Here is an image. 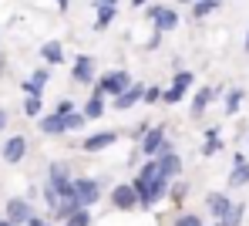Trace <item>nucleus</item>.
I'll return each mask as SVG.
<instances>
[{
  "label": "nucleus",
  "instance_id": "f257e3e1",
  "mask_svg": "<svg viewBox=\"0 0 249 226\" xmlns=\"http://www.w3.org/2000/svg\"><path fill=\"white\" fill-rule=\"evenodd\" d=\"M131 186H135V192H138L142 209H155V206L168 196V189H172V182L162 179V172H159V162H155V159H148V162L138 169V176L131 179Z\"/></svg>",
  "mask_w": 249,
  "mask_h": 226
},
{
  "label": "nucleus",
  "instance_id": "f03ea898",
  "mask_svg": "<svg viewBox=\"0 0 249 226\" xmlns=\"http://www.w3.org/2000/svg\"><path fill=\"white\" fill-rule=\"evenodd\" d=\"M131 85H135V81L128 78V71H124V68H115V71H108L105 78H98V81H94V88L101 91L105 98H108V94H111V98H118V94L128 91Z\"/></svg>",
  "mask_w": 249,
  "mask_h": 226
},
{
  "label": "nucleus",
  "instance_id": "7ed1b4c3",
  "mask_svg": "<svg viewBox=\"0 0 249 226\" xmlns=\"http://www.w3.org/2000/svg\"><path fill=\"white\" fill-rule=\"evenodd\" d=\"M47 186H54L61 199L74 196V179H71V172H68L64 162H51V166H47Z\"/></svg>",
  "mask_w": 249,
  "mask_h": 226
},
{
  "label": "nucleus",
  "instance_id": "20e7f679",
  "mask_svg": "<svg viewBox=\"0 0 249 226\" xmlns=\"http://www.w3.org/2000/svg\"><path fill=\"white\" fill-rule=\"evenodd\" d=\"M159 172H162V179H168V182H175L178 176H182V159H178V152L172 149V142H165L162 145V152H159Z\"/></svg>",
  "mask_w": 249,
  "mask_h": 226
},
{
  "label": "nucleus",
  "instance_id": "39448f33",
  "mask_svg": "<svg viewBox=\"0 0 249 226\" xmlns=\"http://www.w3.org/2000/svg\"><path fill=\"white\" fill-rule=\"evenodd\" d=\"M74 196L81 199L84 209H91L94 203H101V182L91 179V176H78L74 179Z\"/></svg>",
  "mask_w": 249,
  "mask_h": 226
},
{
  "label": "nucleus",
  "instance_id": "423d86ee",
  "mask_svg": "<svg viewBox=\"0 0 249 226\" xmlns=\"http://www.w3.org/2000/svg\"><path fill=\"white\" fill-rule=\"evenodd\" d=\"M111 206H115V209H122V213L142 206V203H138V192H135V186H131V182H122V186H115V189H111Z\"/></svg>",
  "mask_w": 249,
  "mask_h": 226
},
{
  "label": "nucleus",
  "instance_id": "0eeeda50",
  "mask_svg": "<svg viewBox=\"0 0 249 226\" xmlns=\"http://www.w3.org/2000/svg\"><path fill=\"white\" fill-rule=\"evenodd\" d=\"M165 129L162 125H155V129H148L145 138L138 142V149H142V155H148V159H159V152H162V145H165Z\"/></svg>",
  "mask_w": 249,
  "mask_h": 226
},
{
  "label": "nucleus",
  "instance_id": "6e6552de",
  "mask_svg": "<svg viewBox=\"0 0 249 226\" xmlns=\"http://www.w3.org/2000/svg\"><path fill=\"white\" fill-rule=\"evenodd\" d=\"M148 17H152L155 31H162V34H168V31H175V27H178V14H175V10H168V7H148Z\"/></svg>",
  "mask_w": 249,
  "mask_h": 226
},
{
  "label": "nucleus",
  "instance_id": "1a4fd4ad",
  "mask_svg": "<svg viewBox=\"0 0 249 226\" xmlns=\"http://www.w3.org/2000/svg\"><path fill=\"white\" fill-rule=\"evenodd\" d=\"M7 220L14 226H27L34 220V209H31V203L27 199H10L7 203Z\"/></svg>",
  "mask_w": 249,
  "mask_h": 226
},
{
  "label": "nucleus",
  "instance_id": "9d476101",
  "mask_svg": "<svg viewBox=\"0 0 249 226\" xmlns=\"http://www.w3.org/2000/svg\"><path fill=\"white\" fill-rule=\"evenodd\" d=\"M71 78H74L78 85H91V81H94V57H91V54H78V57H74Z\"/></svg>",
  "mask_w": 249,
  "mask_h": 226
},
{
  "label": "nucleus",
  "instance_id": "9b49d317",
  "mask_svg": "<svg viewBox=\"0 0 249 226\" xmlns=\"http://www.w3.org/2000/svg\"><path fill=\"white\" fill-rule=\"evenodd\" d=\"M232 206H236V203H232L226 192H209L206 196V209L215 216V220H226V216L232 213Z\"/></svg>",
  "mask_w": 249,
  "mask_h": 226
},
{
  "label": "nucleus",
  "instance_id": "f8f14e48",
  "mask_svg": "<svg viewBox=\"0 0 249 226\" xmlns=\"http://www.w3.org/2000/svg\"><path fill=\"white\" fill-rule=\"evenodd\" d=\"M118 142V132L111 129V132H94V135H88L81 142V149L84 152H105V149H111Z\"/></svg>",
  "mask_w": 249,
  "mask_h": 226
},
{
  "label": "nucleus",
  "instance_id": "ddd939ff",
  "mask_svg": "<svg viewBox=\"0 0 249 226\" xmlns=\"http://www.w3.org/2000/svg\"><path fill=\"white\" fill-rule=\"evenodd\" d=\"M0 155H3V162H10V166H14V162H20V159L27 155V138H24V135L7 138V142H3V152H0Z\"/></svg>",
  "mask_w": 249,
  "mask_h": 226
},
{
  "label": "nucleus",
  "instance_id": "4468645a",
  "mask_svg": "<svg viewBox=\"0 0 249 226\" xmlns=\"http://www.w3.org/2000/svg\"><path fill=\"white\" fill-rule=\"evenodd\" d=\"M249 182V159L243 152H236L232 155V172H229V186L232 189H239V186H246Z\"/></svg>",
  "mask_w": 249,
  "mask_h": 226
},
{
  "label": "nucleus",
  "instance_id": "2eb2a0df",
  "mask_svg": "<svg viewBox=\"0 0 249 226\" xmlns=\"http://www.w3.org/2000/svg\"><path fill=\"white\" fill-rule=\"evenodd\" d=\"M37 129H41L44 135H64V132H68V115L51 112V115H44L41 122H37Z\"/></svg>",
  "mask_w": 249,
  "mask_h": 226
},
{
  "label": "nucleus",
  "instance_id": "dca6fc26",
  "mask_svg": "<svg viewBox=\"0 0 249 226\" xmlns=\"http://www.w3.org/2000/svg\"><path fill=\"white\" fill-rule=\"evenodd\" d=\"M138 101H145V85H131L128 91H122V94L115 98V108H118V112H128V108H135Z\"/></svg>",
  "mask_w": 249,
  "mask_h": 226
},
{
  "label": "nucleus",
  "instance_id": "f3484780",
  "mask_svg": "<svg viewBox=\"0 0 249 226\" xmlns=\"http://www.w3.org/2000/svg\"><path fill=\"white\" fill-rule=\"evenodd\" d=\"M81 112H84V118H88V122H98V118L105 115V94L94 88L91 94H88V101H84V108H81Z\"/></svg>",
  "mask_w": 249,
  "mask_h": 226
},
{
  "label": "nucleus",
  "instance_id": "a211bd4d",
  "mask_svg": "<svg viewBox=\"0 0 249 226\" xmlns=\"http://www.w3.org/2000/svg\"><path fill=\"white\" fill-rule=\"evenodd\" d=\"M47 78H51V71H47V68H37V71H34V75L24 81V91L41 98V94H44V85H47Z\"/></svg>",
  "mask_w": 249,
  "mask_h": 226
},
{
  "label": "nucleus",
  "instance_id": "6ab92c4d",
  "mask_svg": "<svg viewBox=\"0 0 249 226\" xmlns=\"http://www.w3.org/2000/svg\"><path fill=\"white\" fill-rule=\"evenodd\" d=\"M215 98H219V91H215V88H199V91H196V98H192V115H202Z\"/></svg>",
  "mask_w": 249,
  "mask_h": 226
},
{
  "label": "nucleus",
  "instance_id": "aec40b11",
  "mask_svg": "<svg viewBox=\"0 0 249 226\" xmlns=\"http://www.w3.org/2000/svg\"><path fill=\"white\" fill-rule=\"evenodd\" d=\"M41 57L47 61V64H61V61H64V47L57 44V41H44L41 44Z\"/></svg>",
  "mask_w": 249,
  "mask_h": 226
},
{
  "label": "nucleus",
  "instance_id": "412c9836",
  "mask_svg": "<svg viewBox=\"0 0 249 226\" xmlns=\"http://www.w3.org/2000/svg\"><path fill=\"white\" fill-rule=\"evenodd\" d=\"M118 17V7H98V17H94V31H108Z\"/></svg>",
  "mask_w": 249,
  "mask_h": 226
},
{
  "label": "nucleus",
  "instance_id": "4be33fe9",
  "mask_svg": "<svg viewBox=\"0 0 249 226\" xmlns=\"http://www.w3.org/2000/svg\"><path fill=\"white\" fill-rule=\"evenodd\" d=\"M243 98H246L243 88H229L226 91V115H236V112L243 108Z\"/></svg>",
  "mask_w": 249,
  "mask_h": 226
},
{
  "label": "nucleus",
  "instance_id": "5701e85b",
  "mask_svg": "<svg viewBox=\"0 0 249 226\" xmlns=\"http://www.w3.org/2000/svg\"><path fill=\"white\" fill-rule=\"evenodd\" d=\"M243 216H246V203H236L232 213H229L226 220H215L212 226H239V223H243Z\"/></svg>",
  "mask_w": 249,
  "mask_h": 226
},
{
  "label": "nucleus",
  "instance_id": "b1692460",
  "mask_svg": "<svg viewBox=\"0 0 249 226\" xmlns=\"http://www.w3.org/2000/svg\"><path fill=\"white\" fill-rule=\"evenodd\" d=\"M219 3H222V0H196V3H192V17H209Z\"/></svg>",
  "mask_w": 249,
  "mask_h": 226
},
{
  "label": "nucleus",
  "instance_id": "393cba45",
  "mask_svg": "<svg viewBox=\"0 0 249 226\" xmlns=\"http://www.w3.org/2000/svg\"><path fill=\"white\" fill-rule=\"evenodd\" d=\"M172 85H175V88H182V91H189L192 85H196V75H192V71H175Z\"/></svg>",
  "mask_w": 249,
  "mask_h": 226
},
{
  "label": "nucleus",
  "instance_id": "a878e982",
  "mask_svg": "<svg viewBox=\"0 0 249 226\" xmlns=\"http://www.w3.org/2000/svg\"><path fill=\"white\" fill-rule=\"evenodd\" d=\"M61 226H91V209H78L71 220H64Z\"/></svg>",
  "mask_w": 249,
  "mask_h": 226
},
{
  "label": "nucleus",
  "instance_id": "bb28decb",
  "mask_svg": "<svg viewBox=\"0 0 249 226\" xmlns=\"http://www.w3.org/2000/svg\"><path fill=\"white\" fill-rule=\"evenodd\" d=\"M24 115L41 118V98H37V94H27V101H24Z\"/></svg>",
  "mask_w": 249,
  "mask_h": 226
},
{
  "label": "nucleus",
  "instance_id": "cd10ccee",
  "mask_svg": "<svg viewBox=\"0 0 249 226\" xmlns=\"http://www.w3.org/2000/svg\"><path fill=\"white\" fill-rule=\"evenodd\" d=\"M182 98H185V91H182V88H175V85H168L165 94H162V101H165V105H178Z\"/></svg>",
  "mask_w": 249,
  "mask_h": 226
},
{
  "label": "nucleus",
  "instance_id": "c85d7f7f",
  "mask_svg": "<svg viewBox=\"0 0 249 226\" xmlns=\"http://www.w3.org/2000/svg\"><path fill=\"white\" fill-rule=\"evenodd\" d=\"M44 203H47V209H51V213L57 209V203H61V196H57V189H54V186H44Z\"/></svg>",
  "mask_w": 249,
  "mask_h": 226
},
{
  "label": "nucleus",
  "instance_id": "c756f323",
  "mask_svg": "<svg viewBox=\"0 0 249 226\" xmlns=\"http://www.w3.org/2000/svg\"><path fill=\"white\" fill-rule=\"evenodd\" d=\"M172 226H202V216H199V213H182Z\"/></svg>",
  "mask_w": 249,
  "mask_h": 226
},
{
  "label": "nucleus",
  "instance_id": "7c9ffc66",
  "mask_svg": "<svg viewBox=\"0 0 249 226\" xmlns=\"http://www.w3.org/2000/svg\"><path fill=\"white\" fill-rule=\"evenodd\" d=\"M84 122H88V118H84V112H71V115H68V132L84 129Z\"/></svg>",
  "mask_w": 249,
  "mask_h": 226
},
{
  "label": "nucleus",
  "instance_id": "2f4dec72",
  "mask_svg": "<svg viewBox=\"0 0 249 226\" xmlns=\"http://www.w3.org/2000/svg\"><path fill=\"white\" fill-rule=\"evenodd\" d=\"M162 94H165V88H145V101H148V105H159Z\"/></svg>",
  "mask_w": 249,
  "mask_h": 226
},
{
  "label": "nucleus",
  "instance_id": "473e14b6",
  "mask_svg": "<svg viewBox=\"0 0 249 226\" xmlns=\"http://www.w3.org/2000/svg\"><path fill=\"white\" fill-rule=\"evenodd\" d=\"M182 199H185V182H175V189H172V203L182 206Z\"/></svg>",
  "mask_w": 249,
  "mask_h": 226
},
{
  "label": "nucleus",
  "instance_id": "72a5a7b5",
  "mask_svg": "<svg viewBox=\"0 0 249 226\" xmlns=\"http://www.w3.org/2000/svg\"><path fill=\"white\" fill-rule=\"evenodd\" d=\"M54 112H57V115H71V112H74V105L64 98V101H57V108H54Z\"/></svg>",
  "mask_w": 249,
  "mask_h": 226
},
{
  "label": "nucleus",
  "instance_id": "f704fd0d",
  "mask_svg": "<svg viewBox=\"0 0 249 226\" xmlns=\"http://www.w3.org/2000/svg\"><path fill=\"white\" fill-rule=\"evenodd\" d=\"M94 7H118V0H94Z\"/></svg>",
  "mask_w": 249,
  "mask_h": 226
},
{
  "label": "nucleus",
  "instance_id": "c9c22d12",
  "mask_svg": "<svg viewBox=\"0 0 249 226\" xmlns=\"http://www.w3.org/2000/svg\"><path fill=\"white\" fill-rule=\"evenodd\" d=\"M3 129H7V112L0 108V132H3Z\"/></svg>",
  "mask_w": 249,
  "mask_h": 226
},
{
  "label": "nucleus",
  "instance_id": "e433bc0d",
  "mask_svg": "<svg viewBox=\"0 0 249 226\" xmlns=\"http://www.w3.org/2000/svg\"><path fill=\"white\" fill-rule=\"evenodd\" d=\"M27 226H51V223H47V220H37V216H34V220H31Z\"/></svg>",
  "mask_w": 249,
  "mask_h": 226
},
{
  "label": "nucleus",
  "instance_id": "4c0bfd02",
  "mask_svg": "<svg viewBox=\"0 0 249 226\" xmlns=\"http://www.w3.org/2000/svg\"><path fill=\"white\" fill-rule=\"evenodd\" d=\"M54 3H57V7H61V10H68V0H54Z\"/></svg>",
  "mask_w": 249,
  "mask_h": 226
},
{
  "label": "nucleus",
  "instance_id": "58836bf2",
  "mask_svg": "<svg viewBox=\"0 0 249 226\" xmlns=\"http://www.w3.org/2000/svg\"><path fill=\"white\" fill-rule=\"evenodd\" d=\"M131 3H135V7H145V3H148V0H131Z\"/></svg>",
  "mask_w": 249,
  "mask_h": 226
},
{
  "label": "nucleus",
  "instance_id": "ea45409f",
  "mask_svg": "<svg viewBox=\"0 0 249 226\" xmlns=\"http://www.w3.org/2000/svg\"><path fill=\"white\" fill-rule=\"evenodd\" d=\"M246 51H249V31H246Z\"/></svg>",
  "mask_w": 249,
  "mask_h": 226
},
{
  "label": "nucleus",
  "instance_id": "a19ab883",
  "mask_svg": "<svg viewBox=\"0 0 249 226\" xmlns=\"http://www.w3.org/2000/svg\"><path fill=\"white\" fill-rule=\"evenodd\" d=\"M178 3H192V0H178Z\"/></svg>",
  "mask_w": 249,
  "mask_h": 226
}]
</instances>
